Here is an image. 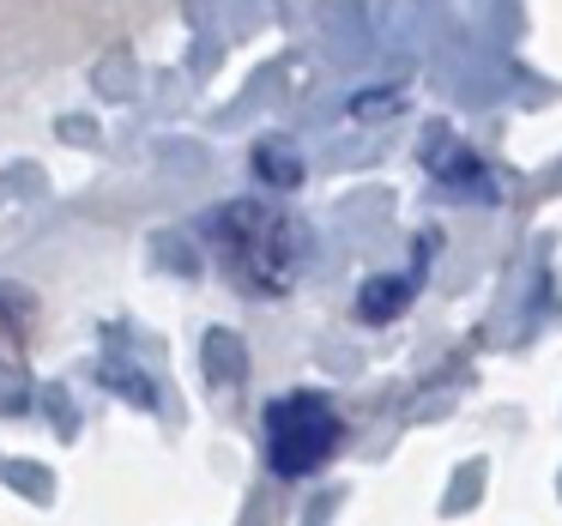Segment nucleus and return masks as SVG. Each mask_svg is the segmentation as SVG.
Segmentation results:
<instances>
[{
	"instance_id": "1",
	"label": "nucleus",
	"mask_w": 562,
	"mask_h": 526,
	"mask_svg": "<svg viewBox=\"0 0 562 526\" xmlns=\"http://www.w3.org/2000/svg\"><path fill=\"white\" fill-rule=\"evenodd\" d=\"M218 243L236 255L243 279H255L260 291H284V279H291V267H296L291 219H279V212H267V206H224L218 212Z\"/></svg>"
},
{
	"instance_id": "2",
	"label": "nucleus",
	"mask_w": 562,
	"mask_h": 526,
	"mask_svg": "<svg viewBox=\"0 0 562 526\" xmlns=\"http://www.w3.org/2000/svg\"><path fill=\"white\" fill-rule=\"evenodd\" d=\"M339 448V417L321 393H291L267 412V454H272V472L284 478H303L315 472L327 454Z\"/></svg>"
},
{
	"instance_id": "3",
	"label": "nucleus",
	"mask_w": 562,
	"mask_h": 526,
	"mask_svg": "<svg viewBox=\"0 0 562 526\" xmlns=\"http://www.w3.org/2000/svg\"><path fill=\"white\" fill-rule=\"evenodd\" d=\"M405 296H412V284H405V279H369L363 296H357V315H363V321H393L405 309Z\"/></svg>"
},
{
	"instance_id": "4",
	"label": "nucleus",
	"mask_w": 562,
	"mask_h": 526,
	"mask_svg": "<svg viewBox=\"0 0 562 526\" xmlns=\"http://www.w3.org/2000/svg\"><path fill=\"white\" fill-rule=\"evenodd\" d=\"M255 170L267 176L272 188H296V182H303V158H296L291 146H279V139H267V146L255 152Z\"/></svg>"
},
{
	"instance_id": "5",
	"label": "nucleus",
	"mask_w": 562,
	"mask_h": 526,
	"mask_svg": "<svg viewBox=\"0 0 562 526\" xmlns=\"http://www.w3.org/2000/svg\"><path fill=\"white\" fill-rule=\"evenodd\" d=\"M206 357H212V376H218V381H236V376H243V351H236L231 333H212V339H206Z\"/></svg>"
}]
</instances>
